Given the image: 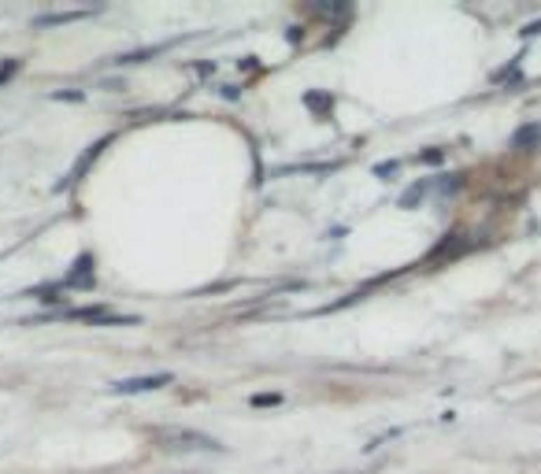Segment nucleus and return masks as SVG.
Instances as JSON below:
<instances>
[{"instance_id":"nucleus-3","label":"nucleus","mask_w":541,"mask_h":474,"mask_svg":"<svg viewBox=\"0 0 541 474\" xmlns=\"http://www.w3.org/2000/svg\"><path fill=\"white\" fill-rule=\"evenodd\" d=\"M63 289H93L97 285V274H93V256H78V263H74L71 274H63Z\"/></svg>"},{"instance_id":"nucleus-9","label":"nucleus","mask_w":541,"mask_h":474,"mask_svg":"<svg viewBox=\"0 0 541 474\" xmlns=\"http://www.w3.org/2000/svg\"><path fill=\"white\" fill-rule=\"evenodd\" d=\"M252 404H256V407H263V404H282V397H278V393H260V397H252Z\"/></svg>"},{"instance_id":"nucleus-12","label":"nucleus","mask_w":541,"mask_h":474,"mask_svg":"<svg viewBox=\"0 0 541 474\" xmlns=\"http://www.w3.org/2000/svg\"><path fill=\"white\" fill-rule=\"evenodd\" d=\"M15 67H19V63H8V67H0V82H8V78L15 74Z\"/></svg>"},{"instance_id":"nucleus-8","label":"nucleus","mask_w":541,"mask_h":474,"mask_svg":"<svg viewBox=\"0 0 541 474\" xmlns=\"http://www.w3.org/2000/svg\"><path fill=\"white\" fill-rule=\"evenodd\" d=\"M423 193H427V182H416V186H411V189H408V193L401 196V208H411V204H416V201H419Z\"/></svg>"},{"instance_id":"nucleus-1","label":"nucleus","mask_w":541,"mask_h":474,"mask_svg":"<svg viewBox=\"0 0 541 474\" xmlns=\"http://www.w3.org/2000/svg\"><path fill=\"white\" fill-rule=\"evenodd\" d=\"M160 441L167 445V449H223L215 438H208V433H197V430H163Z\"/></svg>"},{"instance_id":"nucleus-10","label":"nucleus","mask_w":541,"mask_h":474,"mask_svg":"<svg viewBox=\"0 0 541 474\" xmlns=\"http://www.w3.org/2000/svg\"><path fill=\"white\" fill-rule=\"evenodd\" d=\"M441 156H445L441 149H430V152H419L416 160H423V163H441Z\"/></svg>"},{"instance_id":"nucleus-4","label":"nucleus","mask_w":541,"mask_h":474,"mask_svg":"<svg viewBox=\"0 0 541 474\" xmlns=\"http://www.w3.org/2000/svg\"><path fill=\"white\" fill-rule=\"evenodd\" d=\"M537 144H541V123H526L512 134V149H519V152H534Z\"/></svg>"},{"instance_id":"nucleus-6","label":"nucleus","mask_w":541,"mask_h":474,"mask_svg":"<svg viewBox=\"0 0 541 474\" xmlns=\"http://www.w3.org/2000/svg\"><path fill=\"white\" fill-rule=\"evenodd\" d=\"M89 11H60V15H41L34 26H60V22H74V19H85Z\"/></svg>"},{"instance_id":"nucleus-7","label":"nucleus","mask_w":541,"mask_h":474,"mask_svg":"<svg viewBox=\"0 0 541 474\" xmlns=\"http://www.w3.org/2000/svg\"><path fill=\"white\" fill-rule=\"evenodd\" d=\"M304 104H308V108H315V111H330L334 108V97L330 93H308Z\"/></svg>"},{"instance_id":"nucleus-2","label":"nucleus","mask_w":541,"mask_h":474,"mask_svg":"<svg viewBox=\"0 0 541 474\" xmlns=\"http://www.w3.org/2000/svg\"><path fill=\"white\" fill-rule=\"evenodd\" d=\"M174 374H145V378H126V381H115V393H123V397H134V393H152V389H163L171 386Z\"/></svg>"},{"instance_id":"nucleus-11","label":"nucleus","mask_w":541,"mask_h":474,"mask_svg":"<svg viewBox=\"0 0 541 474\" xmlns=\"http://www.w3.org/2000/svg\"><path fill=\"white\" fill-rule=\"evenodd\" d=\"M375 175H397V163H378Z\"/></svg>"},{"instance_id":"nucleus-5","label":"nucleus","mask_w":541,"mask_h":474,"mask_svg":"<svg viewBox=\"0 0 541 474\" xmlns=\"http://www.w3.org/2000/svg\"><path fill=\"white\" fill-rule=\"evenodd\" d=\"M104 144H108V137H104V141H97V144H89V152L82 156V160H78V163H74V170H71V178H82V175H85V167H89V163H93V160H97V156H100V149H104Z\"/></svg>"}]
</instances>
